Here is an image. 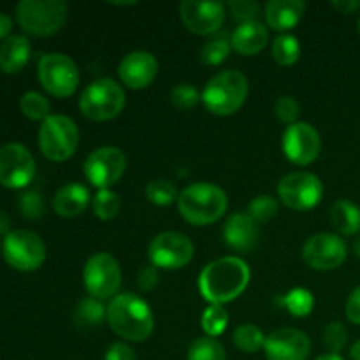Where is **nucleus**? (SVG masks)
<instances>
[{
	"mask_svg": "<svg viewBox=\"0 0 360 360\" xmlns=\"http://www.w3.org/2000/svg\"><path fill=\"white\" fill-rule=\"evenodd\" d=\"M273 56L280 65H294L299 56H301V44H299L297 37L290 34H283L274 39Z\"/></svg>",
	"mask_w": 360,
	"mask_h": 360,
	"instance_id": "nucleus-30",
	"label": "nucleus"
},
{
	"mask_svg": "<svg viewBox=\"0 0 360 360\" xmlns=\"http://www.w3.org/2000/svg\"><path fill=\"white\" fill-rule=\"evenodd\" d=\"M231 49L232 42L227 34L214 35L200 49V62L206 63V65H220L229 58Z\"/></svg>",
	"mask_w": 360,
	"mask_h": 360,
	"instance_id": "nucleus-28",
	"label": "nucleus"
},
{
	"mask_svg": "<svg viewBox=\"0 0 360 360\" xmlns=\"http://www.w3.org/2000/svg\"><path fill=\"white\" fill-rule=\"evenodd\" d=\"M280 304L290 315L302 319V316H308L313 311V308H315V297H313V294L309 290L297 287L287 292L283 297H280Z\"/></svg>",
	"mask_w": 360,
	"mask_h": 360,
	"instance_id": "nucleus-27",
	"label": "nucleus"
},
{
	"mask_svg": "<svg viewBox=\"0 0 360 360\" xmlns=\"http://www.w3.org/2000/svg\"><path fill=\"white\" fill-rule=\"evenodd\" d=\"M354 252H355V255L360 257V238L355 239V243H354Z\"/></svg>",
	"mask_w": 360,
	"mask_h": 360,
	"instance_id": "nucleus-50",
	"label": "nucleus"
},
{
	"mask_svg": "<svg viewBox=\"0 0 360 360\" xmlns=\"http://www.w3.org/2000/svg\"><path fill=\"white\" fill-rule=\"evenodd\" d=\"M158 70V62L151 53L132 51L118 65L120 79L132 90H143L155 79Z\"/></svg>",
	"mask_w": 360,
	"mask_h": 360,
	"instance_id": "nucleus-19",
	"label": "nucleus"
},
{
	"mask_svg": "<svg viewBox=\"0 0 360 360\" xmlns=\"http://www.w3.org/2000/svg\"><path fill=\"white\" fill-rule=\"evenodd\" d=\"M188 360H227V354L214 338L206 336L190 345Z\"/></svg>",
	"mask_w": 360,
	"mask_h": 360,
	"instance_id": "nucleus-32",
	"label": "nucleus"
},
{
	"mask_svg": "<svg viewBox=\"0 0 360 360\" xmlns=\"http://www.w3.org/2000/svg\"><path fill=\"white\" fill-rule=\"evenodd\" d=\"M9 229H11V218L9 214L0 211V234H9Z\"/></svg>",
	"mask_w": 360,
	"mask_h": 360,
	"instance_id": "nucleus-47",
	"label": "nucleus"
},
{
	"mask_svg": "<svg viewBox=\"0 0 360 360\" xmlns=\"http://www.w3.org/2000/svg\"><path fill=\"white\" fill-rule=\"evenodd\" d=\"M229 11H231L232 18L241 23H248V21H255V18L259 16V4L253 2V0H234V2L229 4Z\"/></svg>",
	"mask_w": 360,
	"mask_h": 360,
	"instance_id": "nucleus-40",
	"label": "nucleus"
},
{
	"mask_svg": "<svg viewBox=\"0 0 360 360\" xmlns=\"http://www.w3.org/2000/svg\"><path fill=\"white\" fill-rule=\"evenodd\" d=\"M248 79L239 70H224L207 81L202 102L217 116H231L245 104L248 97Z\"/></svg>",
	"mask_w": 360,
	"mask_h": 360,
	"instance_id": "nucleus-4",
	"label": "nucleus"
},
{
	"mask_svg": "<svg viewBox=\"0 0 360 360\" xmlns=\"http://www.w3.org/2000/svg\"><path fill=\"white\" fill-rule=\"evenodd\" d=\"M104 319H108V308L98 299L84 297L74 308V322L81 327L101 326Z\"/></svg>",
	"mask_w": 360,
	"mask_h": 360,
	"instance_id": "nucleus-26",
	"label": "nucleus"
},
{
	"mask_svg": "<svg viewBox=\"0 0 360 360\" xmlns=\"http://www.w3.org/2000/svg\"><path fill=\"white\" fill-rule=\"evenodd\" d=\"M350 355H352V360H360V340L354 345V347H352Z\"/></svg>",
	"mask_w": 360,
	"mask_h": 360,
	"instance_id": "nucleus-48",
	"label": "nucleus"
},
{
	"mask_svg": "<svg viewBox=\"0 0 360 360\" xmlns=\"http://www.w3.org/2000/svg\"><path fill=\"white\" fill-rule=\"evenodd\" d=\"M151 264L160 269H181L192 260L193 243L181 232H162L148 248Z\"/></svg>",
	"mask_w": 360,
	"mask_h": 360,
	"instance_id": "nucleus-12",
	"label": "nucleus"
},
{
	"mask_svg": "<svg viewBox=\"0 0 360 360\" xmlns=\"http://www.w3.org/2000/svg\"><path fill=\"white\" fill-rule=\"evenodd\" d=\"M178 190L167 179H155L150 181L146 186V197L148 200H151L153 204L158 206H167V204L178 200Z\"/></svg>",
	"mask_w": 360,
	"mask_h": 360,
	"instance_id": "nucleus-35",
	"label": "nucleus"
},
{
	"mask_svg": "<svg viewBox=\"0 0 360 360\" xmlns=\"http://www.w3.org/2000/svg\"><path fill=\"white\" fill-rule=\"evenodd\" d=\"M11 28H13V20L7 14L0 13V41H6Z\"/></svg>",
	"mask_w": 360,
	"mask_h": 360,
	"instance_id": "nucleus-46",
	"label": "nucleus"
},
{
	"mask_svg": "<svg viewBox=\"0 0 360 360\" xmlns=\"http://www.w3.org/2000/svg\"><path fill=\"white\" fill-rule=\"evenodd\" d=\"M200 323H202V329L207 336L218 338L225 329H227L229 315L224 309V306L211 304L210 308H206V311L202 313Z\"/></svg>",
	"mask_w": 360,
	"mask_h": 360,
	"instance_id": "nucleus-34",
	"label": "nucleus"
},
{
	"mask_svg": "<svg viewBox=\"0 0 360 360\" xmlns=\"http://www.w3.org/2000/svg\"><path fill=\"white\" fill-rule=\"evenodd\" d=\"M83 169L88 181L104 190L122 178L127 169V157L120 148L102 146L88 155Z\"/></svg>",
	"mask_w": 360,
	"mask_h": 360,
	"instance_id": "nucleus-13",
	"label": "nucleus"
},
{
	"mask_svg": "<svg viewBox=\"0 0 360 360\" xmlns=\"http://www.w3.org/2000/svg\"><path fill=\"white\" fill-rule=\"evenodd\" d=\"M20 108L21 112H23L28 120H34V122H41V120L44 122L46 118L51 116L49 115V109H51L49 101L44 95L39 94V91H27V94L21 97Z\"/></svg>",
	"mask_w": 360,
	"mask_h": 360,
	"instance_id": "nucleus-31",
	"label": "nucleus"
},
{
	"mask_svg": "<svg viewBox=\"0 0 360 360\" xmlns=\"http://www.w3.org/2000/svg\"><path fill=\"white\" fill-rule=\"evenodd\" d=\"M199 101H202V95H199L197 88L192 86V84H178L171 91L172 105L178 109H183V111H188V109L195 108L199 104Z\"/></svg>",
	"mask_w": 360,
	"mask_h": 360,
	"instance_id": "nucleus-37",
	"label": "nucleus"
},
{
	"mask_svg": "<svg viewBox=\"0 0 360 360\" xmlns=\"http://www.w3.org/2000/svg\"><path fill=\"white\" fill-rule=\"evenodd\" d=\"M250 283V267L238 257H224L207 264L199 276L200 295L211 304L234 301Z\"/></svg>",
	"mask_w": 360,
	"mask_h": 360,
	"instance_id": "nucleus-1",
	"label": "nucleus"
},
{
	"mask_svg": "<svg viewBox=\"0 0 360 360\" xmlns=\"http://www.w3.org/2000/svg\"><path fill=\"white\" fill-rule=\"evenodd\" d=\"M264 343H266V336L260 327L253 323H243L234 330V345L245 354H255L262 350Z\"/></svg>",
	"mask_w": 360,
	"mask_h": 360,
	"instance_id": "nucleus-29",
	"label": "nucleus"
},
{
	"mask_svg": "<svg viewBox=\"0 0 360 360\" xmlns=\"http://www.w3.org/2000/svg\"><path fill=\"white\" fill-rule=\"evenodd\" d=\"M125 108V91L109 77L94 81L79 97V109L88 120L108 122L116 118Z\"/></svg>",
	"mask_w": 360,
	"mask_h": 360,
	"instance_id": "nucleus-6",
	"label": "nucleus"
},
{
	"mask_svg": "<svg viewBox=\"0 0 360 360\" xmlns=\"http://www.w3.org/2000/svg\"><path fill=\"white\" fill-rule=\"evenodd\" d=\"M4 259L13 269L35 271L46 260V246L37 234L30 231H13L6 236L2 245Z\"/></svg>",
	"mask_w": 360,
	"mask_h": 360,
	"instance_id": "nucleus-10",
	"label": "nucleus"
},
{
	"mask_svg": "<svg viewBox=\"0 0 360 360\" xmlns=\"http://www.w3.org/2000/svg\"><path fill=\"white\" fill-rule=\"evenodd\" d=\"M274 111H276L278 120L288 123V125H294V123H297L299 115H301V105L294 97H281L274 105Z\"/></svg>",
	"mask_w": 360,
	"mask_h": 360,
	"instance_id": "nucleus-41",
	"label": "nucleus"
},
{
	"mask_svg": "<svg viewBox=\"0 0 360 360\" xmlns=\"http://www.w3.org/2000/svg\"><path fill=\"white\" fill-rule=\"evenodd\" d=\"M302 259L316 271L338 269L347 260V245L340 236L320 232L306 241Z\"/></svg>",
	"mask_w": 360,
	"mask_h": 360,
	"instance_id": "nucleus-15",
	"label": "nucleus"
},
{
	"mask_svg": "<svg viewBox=\"0 0 360 360\" xmlns=\"http://www.w3.org/2000/svg\"><path fill=\"white\" fill-rule=\"evenodd\" d=\"M39 81L53 97L65 98L79 84V70L74 60L63 53H49L39 62Z\"/></svg>",
	"mask_w": 360,
	"mask_h": 360,
	"instance_id": "nucleus-8",
	"label": "nucleus"
},
{
	"mask_svg": "<svg viewBox=\"0 0 360 360\" xmlns=\"http://www.w3.org/2000/svg\"><path fill=\"white\" fill-rule=\"evenodd\" d=\"M278 200L271 195H259L250 202L248 206V214L257 221V224H264V221H269L271 218H274L278 214Z\"/></svg>",
	"mask_w": 360,
	"mask_h": 360,
	"instance_id": "nucleus-36",
	"label": "nucleus"
},
{
	"mask_svg": "<svg viewBox=\"0 0 360 360\" xmlns=\"http://www.w3.org/2000/svg\"><path fill=\"white\" fill-rule=\"evenodd\" d=\"M30 58V42L25 35H9L0 44V69L7 74H16L27 65Z\"/></svg>",
	"mask_w": 360,
	"mask_h": 360,
	"instance_id": "nucleus-24",
	"label": "nucleus"
},
{
	"mask_svg": "<svg viewBox=\"0 0 360 360\" xmlns=\"http://www.w3.org/2000/svg\"><path fill=\"white\" fill-rule=\"evenodd\" d=\"M20 206L21 214L28 220H39V218L44 214V202H42V197L37 192H27L20 197Z\"/></svg>",
	"mask_w": 360,
	"mask_h": 360,
	"instance_id": "nucleus-39",
	"label": "nucleus"
},
{
	"mask_svg": "<svg viewBox=\"0 0 360 360\" xmlns=\"http://www.w3.org/2000/svg\"><path fill=\"white\" fill-rule=\"evenodd\" d=\"M330 221L343 236H354L360 231V210L350 200H338L330 210Z\"/></svg>",
	"mask_w": 360,
	"mask_h": 360,
	"instance_id": "nucleus-25",
	"label": "nucleus"
},
{
	"mask_svg": "<svg viewBox=\"0 0 360 360\" xmlns=\"http://www.w3.org/2000/svg\"><path fill=\"white\" fill-rule=\"evenodd\" d=\"M120 207H122V200L118 193L112 192L111 188L98 190L97 195L94 197V213L101 220H112L118 214Z\"/></svg>",
	"mask_w": 360,
	"mask_h": 360,
	"instance_id": "nucleus-33",
	"label": "nucleus"
},
{
	"mask_svg": "<svg viewBox=\"0 0 360 360\" xmlns=\"http://www.w3.org/2000/svg\"><path fill=\"white\" fill-rule=\"evenodd\" d=\"M330 6L343 14H352V13H355L357 9H360L359 0H336V2H333Z\"/></svg>",
	"mask_w": 360,
	"mask_h": 360,
	"instance_id": "nucleus-45",
	"label": "nucleus"
},
{
	"mask_svg": "<svg viewBox=\"0 0 360 360\" xmlns=\"http://www.w3.org/2000/svg\"><path fill=\"white\" fill-rule=\"evenodd\" d=\"M304 9L301 0H271L266 6V21L273 30L287 32L301 21Z\"/></svg>",
	"mask_w": 360,
	"mask_h": 360,
	"instance_id": "nucleus-22",
	"label": "nucleus"
},
{
	"mask_svg": "<svg viewBox=\"0 0 360 360\" xmlns=\"http://www.w3.org/2000/svg\"><path fill=\"white\" fill-rule=\"evenodd\" d=\"M345 313H347V319L350 320L355 326H360V287L354 288L352 294L348 295L347 306H345Z\"/></svg>",
	"mask_w": 360,
	"mask_h": 360,
	"instance_id": "nucleus-42",
	"label": "nucleus"
},
{
	"mask_svg": "<svg viewBox=\"0 0 360 360\" xmlns=\"http://www.w3.org/2000/svg\"><path fill=\"white\" fill-rule=\"evenodd\" d=\"M311 352L308 334L299 329H280L266 338L264 354L267 360H306Z\"/></svg>",
	"mask_w": 360,
	"mask_h": 360,
	"instance_id": "nucleus-18",
	"label": "nucleus"
},
{
	"mask_svg": "<svg viewBox=\"0 0 360 360\" xmlns=\"http://www.w3.org/2000/svg\"><path fill=\"white\" fill-rule=\"evenodd\" d=\"M322 139L309 123H294L283 134V151L295 165H308L320 155Z\"/></svg>",
	"mask_w": 360,
	"mask_h": 360,
	"instance_id": "nucleus-16",
	"label": "nucleus"
},
{
	"mask_svg": "<svg viewBox=\"0 0 360 360\" xmlns=\"http://www.w3.org/2000/svg\"><path fill=\"white\" fill-rule=\"evenodd\" d=\"M227 193L213 183H195L178 195L179 214L192 225H210L227 211Z\"/></svg>",
	"mask_w": 360,
	"mask_h": 360,
	"instance_id": "nucleus-3",
	"label": "nucleus"
},
{
	"mask_svg": "<svg viewBox=\"0 0 360 360\" xmlns=\"http://www.w3.org/2000/svg\"><path fill=\"white\" fill-rule=\"evenodd\" d=\"M105 360H137V357L129 345L115 343L105 352Z\"/></svg>",
	"mask_w": 360,
	"mask_h": 360,
	"instance_id": "nucleus-44",
	"label": "nucleus"
},
{
	"mask_svg": "<svg viewBox=\"0 0 360 360\" xmlns=\"http://www.w3.org/2000/svg\"><path fill=\"white\" fill-rule=\"evenodd\" d=\"M83 281L90 297L98 301L112 299L118 295V288L122 285L120 264L109 253H95L84 264Z\"/></svg>",
	"mask_w": 360,
	"mask_h": 360,
	"instance_id": "nucleus-9",
	"label": "nucleus"
},
{
	"mask_svg": "<svg viewBox=\"0 0 360 360\" xmlns=\"http://www.w3.org/2000/svg\"><path fill=\"white\" fill-rule=\"evenodd\" d=\"M35 174V162L30 151L18 143L0 148V183L7 188H23Z\"/></svg>",
	"mask_w": 360,
	"mask_h": 360,
	"instance_id": "nucleus-14",
	"label": "nucleus"
},
{
	"mask_svg": "<svg viewBox=\"0 0 360 360\" xmlns=\"http://www.w3.org/2000/svg\"><path fill=\"white\" fill-rule=\"evenodd\" d=\"M347 327L341 322H330L329 326L326 327V330H323V343H326L327 350H329L330 354L340 355V352L347 347Z\"/></svg>",
	"mask_w": 360,
	"mask_h": 360,
	"instance_id": "nucleus-38",
	"label": "nucleus"
},
{
	"mask_svg": "<svg viewBox=\"0 0 360 360\" xmlns=\"http://www.w3.org/2000/svg\"><path fill=\"white\" fill-rule=\"evenodd\" d=\"M315 360H345V359L338 354H326V355H320V357Z\"/></svg>",
	"mask_w": 360,
	"mask_h": 360,
	"instance_id": "nucleus-49",
	"label": "nucleus"
},
{
	"mask_svg": "<svg viewBox=\"0 0 360 360\" xmlns=\"http://www.w3.org/2000/svg\"><path fill=\"white\" fill-rule=\"evenodd\" d=\"M108 322L120 338L144 341L153 333V313L144 299L136 294H118L108 306Z\"/></svg>",
	"mask_w": 360,
	"mask_h": 360,
	"instance_id": "nucleus-2",
	"label": "nucleus"
},
{
	"mask_svg": "<svg viewBox=\"0 0 360 360\" xmlns=\"http://www.w3.org/2000/svg\"><path fill=\"white\" fill-rule=\"evenodd\" d=\"M79 144V130L74 120L63 115H51L39 129V148L48 160H69Z\"/></svg>",
	"mask_w": 360,
	"mask_h": 360,
	"instance_id": "nucleus-7",
	"label": "nucleus"
},
{
	"mask_svg": "<svg viewBox=\"0 0 360 360\" xmlns=\"http://www.w3.org/2000/svg\"><path fill=\"white\" fill-rule=\"evenodd\" d=\"M88 202H90V192L86 186L79 185V183H70L56 192L55 199H53V207H55L56 214L70 218L83 213Z\"/></svg>",
	"mask_w": 360,
	"mask_h": 360,
	"instance_id": "nucleus-23",
	"label": "nucleus"
},
{
	"mask_svg": "<svg viewBox=\"0 0 360 360\" xmlns=\"http://www.w3.org/2000/svg\"><path fill=\"white\" fill-rule=\"evenodd\" d=\"M259 224L248 213H236L225 221L224 239L236 252H252L259 245Z\"/></svg>",
	"mask_w": 360,
	"mask_h": 360,
	"instance_id": "nucleus-20",
	"label": "nucleus"
},
{
	"mask_svg": "<svg viewBox=\"0 0 360 360\" xmlns=\"http://www.w3.org/2000/svg\"><path fill=\"white\" fill-rule=\"evenodd\" d=\"M179 18L192 34L211 35L224 25L225 7L220 2L185 0L179 4Z\"/></svg>",
	"mask_w": 360,
	"mask_h": 360,
	"instance_id": "nucleus-17",
	"label": "nucleus"
},
{
	"mask_svg": "<svg viewBox=\"0 0 360 360\" xmlns=\"http://www.w3.org/2000/svg\"><path fill=\"white\" fill-rule=\"evenodd\" d=\"M158 280H160V278H158L157 267L146 266L139 271V276H137V285H139L141 290L148 292V290H151V288L157 287Z\"/></svg>",
	"mask_w": 360,
	"mask_h": 360,
	"instance_id": "nucleus-43",
	"label": "nucleus"
},
{
	"mask_svg": "<svg viewBox=\"0 0 360 360\" xmlns=\"http://www.w3.org/2000/svg\"><path fill=\"white\" fill-rule=\"evenodd\" d=\"M69 7L63 0H21L16 6V20L25 32L48 37L63 27Z\"/></svg>",
	"mask_w": 360,
	"mask_h": 360,
	"instance_id": "nucleus-5",
	"label": "nucleus"
},
{
	"mask_svg": "<svg viewBox=\"0 0 360 360\" xmlns=\"http://www.w3.org/2000/svg\"><path fill=\"white\" fill-rule=\"evenodd\" d=\"M357 25H359V32H360V14H359V23Z\"/></svg>",
	"mask_w": 360,
	"mask_h": 360,
	"instance_id": "nucleus-51",
	"label": "nucleus"
},
{
	"mask_svg": "<svg viewBox=\"0 0 360 360\" xmlns=\"http://www.w3.org/2000/svg\"><path fill=\"white\" fill-rule=\"evenodd\" d=\"M278 195L290 210L308 211L322 199L323 185L311 172H292L280 181Z\"/></svg>",
	"mask_w": 360,
	"mask_h": 360,
	"instance_id": "nucleus-11",
	"label": "nucleus"
},
{
	"mask_svg": "<svg viewBox=\"0 0 360 360\" xmlns=\"http://www.w3.org/2000/svg\"><path fill=\"white\" fill-rule=\"evenodd\" d=\"M269 41V32L260 21L241 23L231 35L232 49L243 56H253L262 51Z\"/></svg>",
	"mask_w": 360,
	"mask_h": 360,
	"instance_id": "nucleus-21",
	"label": "nucleus"
}]
</instances>
